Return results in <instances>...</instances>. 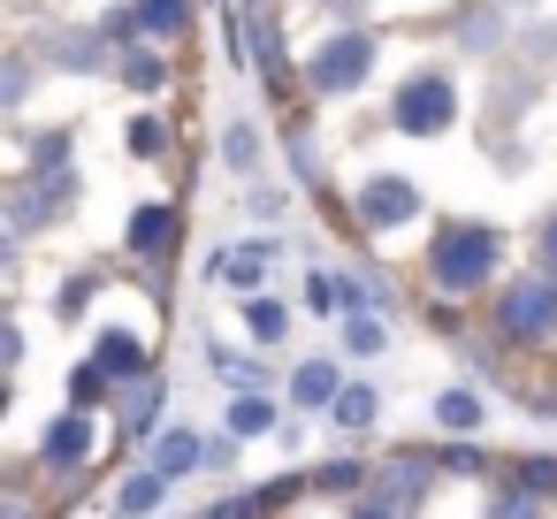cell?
Returning a JSON list of instances; mask_svg holds the SVG:
<instances>
[{"mask_svg":"<svg viewBox=\"0 0 557 519\" xmlns=\"http://www.w3.org/2000/svg\"><path fill=\"white\" fill-rule=\"evenodd\" d=\"M92 367H100V382H131V374H146V351H138V336L108 329L100 351H92Z\"/></svg>","mask_w":557,"mask_h":519,"instance_id":"6","label":"cell"},{"mask_svg":"<svg viewBox=\"0 0 557 519\" xmlns=\"http://www.w3.org/2000/svg\"><path fill=\"white\" fill-rule=\"evenodd\" d=\"M85 298H92V275H77V283H62V313H77Z\"/></svg>","mask_w":557,"mask_h":519,"instance_id":"30","label":"cell"},{"mask_svg":"<svg viewBox=\"0 0 557 519\" xmlns=\"http://www.w3.org/2000/svg\"><path fill=\"white\" fill-rule=\"evenodd\" d=\"M367 70H374V39H367V32H344V39H329V47L313 54V85H321V92H359Z\"/></svg>","mask_w":557,"mask_h":519,"instance_id":"4","label":"cell"},{"mask_svg":"<svg viewBox=\"0 0 557 519\" xmlns=\"http://www.w3.org/2000/svg\"><path fill=\"white\" fill-rule=\"evenodd\" d=\"M222 153H230V161H237V169H245V161H252V131H245V123H237V131H230V146H222Z\"/></svg>","mask_w":557,"mask_h":519,"instance_id":"29","label":"cell"},{"mask_svg":"<svg viewBox=\"0 0 557 519\" xmlns=\"http://www.w3.org/2000/svg\"><path fill=\"white\" fill-rule=\"evenodd\" d=\"M268 260H275V245H237V252L222 260V283H260Z\"/></svg>","mask_w":557,"mask_h":519,"instance_id":"13","label":"cell"},{"mask_svg":"<svg viewBox=\"0 0 557 519\" xmlns=\"http://www.w3.org/2000/svg\"><path fill=\"white\" fill-rule=\"evenodd\" d=\"M542 275L557 283V214H549V230H542Z\"/></svg>","mask_w":557,"mask_h":519,"instance_id":"31","label":"cell"},{"mask_svg":"<svg viewBox=\"0 0 557 519\" xmlns=\"http://www.w3.org/2000/svg\"><path fill=\"white\" fill-rule=\"evenodd\" d=\"M9 260H16V230H9V222H0V268H9Z\"/></svg>","mask_w":557,"mask_h":519,"instance_id":"33","label":"cell"},{"mask_svg":"<svg viewBox=\"0 0 557 519\" xmlns=\"http://www.w3.org/2000/svg\"><path fill=\"white\" fill-rule=\"evenodd\" d=\"M230 428H237V435H268V428H275V405H268V397H237Z\"/></svg>","mask_w":557,"mask_h":519,"instance_id":"20","label":"cell"},{"mask_svg":"<svg viewBox=\"0 0 557 519\" xmlns=\"http://www.w3.org/2000/svg\"><path fill=\"white\" fill-rule=\"evenodd\" d=\"M306 298H313L321 313H359V291H351L344 275H329V268H313V275H306Z\"/></svg>","mask_w":557,"mask_h":519,"instance_id":"10","label":"cell"},{"mask_svg":"<svg viewBox=\"0 0 557 519\" xmlns=\"http://www.w3.org/2000/svg\"><path fill=\"white\" fill-rule=\"evenodd\" d=\"M32 85H39V70H32V62L0 54V108H24V100H32Z\"/></svg>","mask_w":557,"mask_h":519,"instance_id":"12","label":"cell"},{"mask_svg":"<svg viewBox=\"0 0 557 519\" xmlns=\"http://www.w3.org/2000/svg\"><path fill=\"white\" fill-rule=\"evenodd\" d=\"M161 489H169V473H153V466H146V473H131V481L115 489V511H123V519H146V511L161 504Z\"/></svg>","mask_w":557,"mask_h":519,"instance_id":"9","label":"cell"},{"mask_svg":"<svg viewBox=\"0 0 557 519\" xmlns=\"http://www.w3.org/2000/svg\"><path fill=\"white\" fill-rule=\"evenodd\" d=\"M131 245H138L146 260H161V252L176 245V214H169V207H138V214H131Z\"/></svg>","mask_w":557,"mask_h":519,"instance_id":"8","label":"cell"},{"mask_svg":"<svg viewBox=\"0 0 557 519\" xmlns=\"http://www.w3.org/2000/svg\"><path fill=\"white\" fill-rule=\"evenodd\" d=\"M359 214H367L374 230H397V222H412V214H420V191H412L405 176H374V184L359 191Z\"/></svg>","mask_w":557,"mask_h":519,"instance_id":"5","label":"cell"},{"mask_svg":"<svg viewBox=\"0 0 557 519\" xmlns=\"http://www.w3.org/2000/svg\"><path fill=\"white\" fill-rule=\"evenodd\" d=\"M153 405H161V382H146V390L131 397V412H123V428H131V435H146V428H153Z\"/></svg>","mask_w":557,"mask_h":519,"instance_id":"25","label":"cell"},{"mask_svg":"<svg viewBox=\"0 0 557 519\" xmlns=\"http://www.w3.org/2000/svg\"><path fill=\"white\" fill-rule=\"evenodd\" d=\"M47 466H77V458H92V420L85 412H70V420H54L47 428V450H39Z\"/></svg>","mask_w":557,"mask_h":519,"instance_id":"7","label":"cell"},{"mask_svg":"<svg viewBox=\"0 0 557 519\" xmlns=\"http://www.w3.org/2000/svg\"><path fill=\"white\" fill-rule=\"evenodd\" d=\"M329 405H336V428H351V435L374 420V390H336Z\"/></svg>","mask_w":557,"mask_h":519,"instance_id":"16","label":"cell"},{"mask_svg":"<svg viewBox=\"0 0 557 519\" xmlns=\"http://www.w3.org/2000/svg\"><path fill=\"white\" fill-rule=\"evenodd\" d=\"M435 420H443V428H473V420H481V405H473L466 390H443V397H435Z\"/></svg>","mask_w":557,"mask_h":519,"instance_id":"22","label":"cell"},{"mask_svg":"<svg viewBox=\"0 0 557 519\" xmlns=\"http://www.w3.org/2000/svg\"><path fill=\"white\" fill-rule=\"evenodd\" d=\"M397 131L405 138H435V131H450V115H458V85L443 77V70H428V77H412L405 92H397Z\"/></svg>","mask_w":557,"mask_h":519,"instance_id":"2","label":"cell"},{"mask_svg":"<svg viewBox=\"0 0 557 519\" xmlns=\"http://www.w3.org/2000/svg\"><path fill=\"white\" fill-rule=\"evenodd\" d=\"M290 390H298V405H329V397H336V367H329V359H313V367H298V382H290Z\"/></svg>","mask_w":557,"mask_h":519,"instance_id":"15","label":"cell"},{"mask_svg":"<svg viewBox=\"0 0 557 519\" xmlns=\"http://www.w3.org/2000/svg\"><path fill=\"white\" fill-rule=\"evenodd\" d=\"M191 466H199L191 428H169V435H161V450H153V473H191Z\"/></svg>","mask_w":557,"mask_h":519,"instance_id":"11","label":"cell"},{"mask_svg":"<svg viewBox=\"0 0 557 519\" xmlns=\"http://www.w3.org/2000/svg\"><path fill=\"white\" fill-rule=\"evenodd\" d=\"M138 32H184V0H138Z\"/></svg>","mask_w":557,"mask_h":519,"instance_id":"17","label":"cell"},{"mask_svg":"<svg viewBox=\"0 0 557 519\" xmlns=\"http://www.w3.org/2000/svg\"><path fill=\"white\" fill-rule=\"evenodd\" d=\"M131 153H138V161H161V153H169V131H161L153 115H138V123H131Z\"/></svg>","mask_w":557,"mask_h":519,"instance_id":"21","label":"cell"},{"mask_svg":"<svg viewBox=\"0 0 557 519\" xmlns=\"http://www.w3.org/2000/svg\"><path fill=\"white\" fill-rule=\"evenodd\" d=\"M16 351H24V344H16V329H9V321H0V367H9Z\"/></svg>","mask_w":557,"mask_h":519,"instance_id":"32","label":"cell"},{"mask_svg":"<svg viewBox=\"0 0 557 519\" xmlns=\"http://www.w3.org/2000/svg\"><path fill=\"white\" fill-rule=\"evenodd\" d=\"M351 519H397V511H389V504H367V511H351Z\"/></svg>","mask_w":557,"mask_h":519,"instance_id":"34","label":"cell"},{"mask_svg":"<svg viewBox=\"0 0 557 519\" xmlns=\"http://www.w3.org/2000/svg\"><path fill=\"white\" fill-rule=\"evenodd\" d=\"M207 359L222 367V382H230V390H252V382H260V374H252V359H237V351H207Z\"/></svg>","mask_w":557,"mask_h":519,"instance_id":"26","label":"cell"},{"mask_svg":"<svg viewBox=\"0 0 557 519\" xmlns=\"http://www.w3.org/2000/svg\"><path fill=\"white\" fill-rule=\"evenodd\" d=\"M488 268H496V230H481V222H443L435 230V283L443 291H473Z\"/></svg>","mask_w":557,"mask_h":519,"instance_id":"1","label":"cell"},{"mask_svg":"<svg viewBox=\"0 0 557 519\" xmlns=\"http://www.w3.org/2000/svg\"><path fill=\"white\" fill-rule=\"evenodd\" d=\"M0 519H24V511H0Z\"/></svg>","mask_w":557,"mask_h":519,"instance_id":"35","label":"cell"},{"mask_svg":"<svg viewBox=\"0 0 557 519\" xmlns=\"http://www.w3.org/2000/svg\"><path fill=\"white\" fill-rule=\"evenodd\" d=\"M100 390H108V382H100V367H77V382H70V397H77V405H100Z\"/></svg>","mask_w":557,"mask_h":519,"instance_id":"27","label":"cell"},{"mask_svg":"<svg viewBox=\"0 0 557 519\" xmlns=\"http://www.w3.org/2000/svg\"><path fill=\"white\" fill-rule=\"evenodd\" d=\"M496 329L519 336V344L549 336V329H557V283H549V275H519V283L504 291V306H496Z\"/></svg>","mask_w":557,"mask_h":519,"instance_id":"3","label":"cell"},{"mask_svg":"<svg viewBox=\"0 0 557 519\" xmlns=\"http://www.w3.org/2000/svg\"><path fill=\"white\" fill-rule=\"evenodd\" d=\"M344 344H351V351H382V321L359 306V313H351V329H344Z\"/></svg>","mask_w":557,"mask_h":519,"instance_id":"24","label":"cell"},{"mask_svg":"<svg viewBox=\"0 0 557 519\" xmlns=\"http://www.w3.org/2000/svg\"><path fill=\"white\" fill-rule=\"evenodd\" d=\"M47 54H62V62H70L77 77H85V70H100V47H92V39H77V32H62V39H47Z\"/></svg>","mask_w":557,"mask_h":519,"instance_id":"18","label":"cell"},{"mask_svg":"<svg viewBox=\"0 0 557 519\" xmlns=\"http://www.w3.org/2000/svg\"><path fill=\"white\" fill-rule=\"evenodd\" d=\"M488 519H534V504L511 489V496H496V504H488Z\"/></svg>","mask_w":557,"mask_h":519,"instance_id":"28","label":"cell"},{"mask_svg":"<svg viewBox=\"0 0 557 519\" xmlns=\"http://www.w3.org/2000/svg\"><path fill=\"white\" fill-rule=\"evenodd\" d=\"M123 85H138V92H161V85H169V62H161V54H131V62H123Z\"/></svg>","mask_w":557,"mask_h":519,"instance_id":"19","label":"cell"},{"mask_svg":"<svg viewBox=\"0 0 557 519\" xmlns=\"http://www.w3.org/2000/svg\"><path fill=\"white\" fill-rule=\"evenodd\" d=\"M245 329H252V336H260V344H275V336H283V329H290V313H283V306H275V298H245Z\"/></svg>","mask_w":557,"mask_h":519,"instance_id":"14","label":"cell"},{"mask_svg":"<svg viewBox=\"0 0 557 519\" xmlns=\"http://www.w3.org/2000/svg\"><path fill=\"white\" fill-rule=\"evenodd\" d=\"M32 161H39V169H62V161H70V131H39V138H32Z\"/></svg>","mask_w":557,"mask_h":519,"instance_id":"23","label":"cell"}]
</instances>
